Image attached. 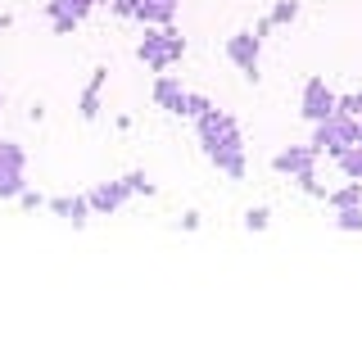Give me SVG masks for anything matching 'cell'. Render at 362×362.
<instances>
[{
  "mask_svg": "<svg viewBox=\"0 0 362 362\" xmlns=\"http://www.w3.org/2000/svg\"><path fill=\"white\" fill-rule=\"evenodd\" d=\"M195 136H199L204 158H209L222 177H231V181L245 177V168H249L245 163V132H240V122H235L226 109L213 105L209 113H199V118H195Z\"/></svg>",
  "mask_w": 362,
  "mask_h": 362,
  "instance_id": "obj_1",
  "label": "cell"
},
{
  "mask_svg": "<svg viewBox=\"0 0 362 362\" xmlns=\"http://www.w3.org/2000/svg\"><path fill=\"white\" fill-rule=\"evenodd\" d=\"M181 54H186V37H181L173 23H163V28H145L141 45H136V59L150 68V73H168L173 64H181Z\"/></svg>",
  "mask_w": 362,
  "mask_h": 362,
  "instance_id": "obj_2",
  "label": "cell"
},
{
  "mask_svg": "<svg viewBox=\"0 0 362 362\" xmlns=\"http://www.w3.org/2000/svg\"><path fill=\"white\" fill-rule=\"evenodd\" d=\"M349 145H358V118H349V113H331V118H322V122H313V150L317 154H331L339 158L349 150Z\"/></svg>",
  "mask_w": 362,
  "mask_h": 362,
  "instance_id": "obj_3",
  "label": "cell"
},
{
  "mask_svg": "<svg viewBox=\"0 0 362 362\" xmlns=\"http://www.w3.org/2000/svg\"><path fill=\"white\" fill-rule=\"evenodd\" d=\"M28 190V150L18 141H0V199H18Z\"/></svg>",
  "mask_w": 362,
  "mask_h": 362,
  "instance_id": "obj_4",
  "label": "cell"
},
{
  "mask_svg": "<svg viewBox=\"0 0 362 362\" xmlns=\"http://www.w3.org/2000/svg\"><path fill=\"white\" fill-rule=\"evenodd\" d=\"M226 59H231L249 82H258V64H263V37L254 28H240L226 37Z\"/></svg>",
  "mask_w": 362,
  "mask_h": 362,
  "instance_id": "obj_5",
  "label": "cell"
},
{
  "mask_svg": "<svg viewBox=\"0 0 362 362\" xmlns=\"http://www.w3.org/2000/svg\"><path fill=\"white\" fill-rule=\"evenodd\" d=\"M335 109H339V95L326 86V77H308V82H303V95H299V113L308 122H322V118H331Z\"/></svg>",
  "mask_w": 362,
  "mask_h": 362,
  "instance_id": "obj_6",
  "label": "cell"
},
{
  "mask_svg": "<svg viewBox=\"0 0 362 362\" xmlns=\"http://www.w3.org/2000/svg\"><path fill=\"white\" fill-rule=\"evenodd\" d=\"M95 5H100V0H45V18L54 23V32H59V37H73V32L82 28V18Z\"/></svg>",
  "mask_w": 362,
  "mask_h": 362,
  "instance_id": "obj_7",
  "label": "cell"
},
{
  "mask_svg": "<svg viewBox=\"0 0 362 362\" xmlns=\"http://www.w3.org/2000/svg\"><path fill=\"white\" fill-rule=\"evenodd\" d=\"M86 199H90V213H95V218H113V213H118L122 204L132 199V186H127V177H118V181H95V186L86 190Z\"/></svg>",
  "mask_w": 362,
  "mask_h": 362,
  "instance_id": "obj_8",
  "label": "cell"
},
{
  "mask_svg": "<svg viewBox=\"0 0 362 362\" xmlns=\"http://www.w3.org/2000/svg\"><path fill=\"white\" fill-rule=\"evenodd\" d=\"M317 158H322V154L313 150V141H308V145H286V150L272 154V173H281V177H290V181H294V177L313 173Z\"/></svg>",
  "mask_w": 362,
  "mask_h": 362,
  "instance_id": "obj_9",
  "label": "cell"
},
{
  "mask_svg": "<svg viewBox=\"0 0 362 362\" xmlns=\"http://www.w3.org/2000/svg\"><path fill=\"white\" fill-rule=\"evenodd\" d=\"M150 95H154V105L163 109V113H173V118H186V95H190V90L181 86L173 73H158Z\"/></svg>",
  "mask_w": 362,
  "mask_h": 362,
  "instance_id": "obj_10",
  "label": "cell"
},
{
  "mask_svg": "<svg viewBox=\"0 0 362 362\" xmlns=\"http://www.w3.org/2000/svg\"><path fill=\"white\" fill-rule=\"evenodd\" d=\"M45 209H50L54 218L73 222V226H86V218H95V213H90V199H86V195H54V199H45Z\"/></svg>",
  "mask_w": 362,
  "mask_h": 362,
  "instance_id": "obj_11",
  "label": "cell"
},
{
  "mask_svg": "<svg viewBox=\"0 0 362 362\" xmlns=\"http://www.w3.org/2000/svg\"><path fill=\"white\" fill-rule=\"evenodd\" d=\"M105 82H109V68L100 64V68H90V82H86V90H82V100H77V113H82L86 122H95L100 118V90H105Z\"/></svg>",
  "mask_w": 362,
  "mask_h": 362,
  "instance_id": "obj_12",
  "label": "cell"
},
{
  "mask_svg": "<svg viewBox=\"0 0 362 362\" xmlns=\"http://www.w3.org/2000/svg\"><path fill=\"white\" fill-rule=\"evenodd\" d=\"M181 9V0H136V23H145V28H163V23H173Z\"/></svg>",
  "mask_w": 362,
  "mask_h": 362,
  "instance_id": "obj_13",
  "label": "cell"
},
{
  "mask_svg": "<svg viewBox=\"0 0 362 362\" xmlns=\"http://www.w3.org/2000/svg\"><path fill=\"white\" fill-rule=\"evenodd\" d=\"M335 231H344V235H362V204L335 209Z\"/></svg>",
  "mask_w": 362,
  "mask_h": 362,
  "instance_id": "obj_14",
  "label": "cell"
},
{
  "mask_svg": "<svg viewBox=\"0 0 362 362\" xmlns=\"http://www.w3.org/2000/svg\"><path fill=\"white\" fill-rule=\"evenodd\" d=\"M326 204H331V209H349V204H362V181H344L339 190H331V195H326Z\"/></svg>",
  "mask_w": 362,
  "mask_h": 362,
  "instance_id": "obj_15",
  "label": "cell"
},
{
  "mask_svg": "<svg viewBox=\"0 0 362 362\" xmlns=\"http://www.w3.org/2000/svg\"><path fill=\"white\" fill-rule=\"evenodd\" d=\"M335 163H339V173H344V181H362V145H349Z\"/></svg>",
  "mask_w": 362,
  "mask_h": 362,
  "instance_id": "obj_16",
  "label": "cell"
},
{
  "mask_svg": "<svg viewBox=\"0 0 362 362\" xmlns=\"http://www.w3.org/2000/svg\"><path fill=\"white\" fill-rule=\"evenodd\" d=\"M267 18L276 23V28H286V23H294V18H299V0H276V5L267 9Z\"/></svg>",
  "mask_w": 362,
  "mask_h": 362,
  "instance_id": "obj_17",
  "label": "cell"
},
{
  "mask_svg": "<svg viewBox=\"0 0 362 362\" xmlns=\"http://www.w3.org/2000/svg\"><path fill=\"white\" fill-rule=\"evenodd\" d=\"M267 222H272V209H267V204H258V209L245 213V231H267Z\"/></svg>",
  "mask_w": 362,
  "mask_h": 362,
  "instance_id": "obj_18",
  "label": "cell"
},
{
  "mask_svg": "<svg viewBox=\"0 0 362 362\" xmlns=\"http://www.w3.org/2000/svg\"><path fill=\"white\" fill-rule=\"evenodd\" d=\"M294 181H299V190H303V195H313V199H326V195H331V190L317 181V168H313V173H303V177H294Z\"/></svg>",
  "mask_w": 362,
  "mask_h": 362,
  "instance_id": "obj_19",
  "label": "cell"
},
{
  "mask_svg": "<svg viewBox=\"0 0 362 362\" xmlns=\"http://www.w3.org/2000/svg\"><path fill=\"white\" fill-rule=\"evenodd\" d=\"M127 186H132V195H154V190H158L154 181L141 173V168H136V173H127Z\"/></svg>",
  "mask_w": 362,
  "mask_h": 362,
  "instance_id": "obj_20",
  "label": "cell"
},
{
  "mask_svg": "<svg viewBox=\"0 0 362 362\" xmlns=\"http://www.w3.org/2000/svg\"><path fill=\"white\" fill-rule=\"evenodd\" d=\"M209 109H213L209 95H199V90H190V95H186V118H199V113H209Z\"/></svg>",
  "mask_w": 362,
  "mask_h": 362,
  "instance_id": "obj_21",
  "label": "cell"
},
{
  "mask_svg": "<svg viewBox=\"0 0 362 362\" xmlns=\"http://www.w3.org/2000/svg\"><path fill=\"white\" fill-rule=\"evenodd\" d=\"M100 5H105L109 14H118V18H136V0H100Z\"/></svg>",
  "mask_w": 362,
  "mask_h": 362,
  "instance_id": "obj_22",
  "label": "cell"
},
{
  "mask_svg": "<svg viewBox=\"0 0 362 362\" xmlns=\"http://www.w3.org/2000/svg\"><path fill=\"white\" fill-rule=\"evenodd\" d=\"M339 113H349V118H362V90H354V95H339Z\"/></svg>",
  "mask_w": 362,
  "mask_h": 362,
  "instance_id": "obj_23",
  "label": "cell"
},
{
  "mask_svg": "<svg viewBox=\"0 0 362 362\" xmlns=\"http://www.w3.org/2000/svg\"><path fill=\"white\" fill-rule=\"evenodd\" d=\"M18 204H23V209H41V195H37V190H23V195H18Z\"/></svg>",
  "mask_w": 362,
  "mask_h": 362,
  "instance_id": "obj_24",
  "label": "cell"
},
{
  "mask_svg": "<svg viewBox=\"0 0 362 362\" xmlns=\"http://www.w3.org/2000/svg\"><path fill=\"white\" fill-rule=\"evenodd\" d=\"M181 231H199V213H195V209L181 213Z\"/></svg>",
  "mask_w": 362,
  "mask_h": 362,
  "instance_id": "obj_25",
  "label": "cell"
},
{
  "mask_svg": "<svg viewBox=\"0 0 362 362\" xmlns=\"http://www.w3.org/2000/svg\"><path fill=\"white\" fill-rule=\"evenodd\" d=\"M272 28H276V23H272L267 14H263V18H258V23H254V32H258V37H267V32H272Z\"/></svg>",
  "mask_w": 362,
  "mask_h": 362,
  "instance_id": "obj_26",
  "label": "cell"
},
{
  "mask_svg": "<svg viewBox=\"0 0 362 362\" xmlns=\"http://www.w3.org/2000/svg\"><path fill=\"white\" fill-rule=\"evenodd\" d=\"M9 23H14V18H9V14H0V32H5V28H9Z\"/></svg>",
  "mask_w": 362,
  "mask_h": 362,
  "instance_id": "obj_27",
  "label": "cell"
},
{
  "mask_svg": "<svg viewBox=\"0 0 362 362\" xmlns=\"http://www.w3.org/2000/svg\"><path fill=\"white\" fill-rule=\"evenodd\" d=\"M358 145H362V118H358Z\"/></svg>",
  "mask_w": 362,
  "mask_h": 362,
  "instance_id": "obj_28",
  "label": "cell"
},
{
  "mask_svg": "<svg viewBox=\"0 0 362 362\" xmlns=\"http://www.w3.org/2000/svg\"><path fill=\"white\" fill-rule=\"evenodd\" d=\"M0 109H5V95H0Z\"/></svg>",
  "mask_w": 362,
  "mask_h": 362,
  "instance_id": "obj_29",
  "label": "cell"
}]
</instances>
